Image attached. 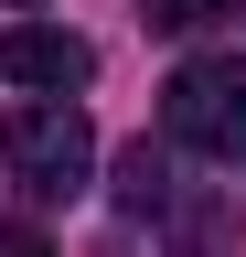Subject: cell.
<instances>
[{"mask_svg": "<svg viewBox=\"0 0 246 257\" xmlns=\"http://www.w3.org/2000/svg\"><path fill=\"white\" fill-rule=\"evenodd\" d=\"M0 172L33 182V193H75L86 172H97V128H86V107H65V96H22V107L0 118Z\"/></svg>", "mask_w": 246, "mask_h": 257, "instance_id": "1", "label": "cell"}, {"mask_svg": "<svg viewBox=\"0 0 246 257\" xmlns=\"http://www.w3.org/2000/svg\"><path fill=\"white\" fill-rule=\"evenodd\" d=\"M161 128L203 161H246V64L235 54H193L161 86Z\"/></svg>", "mask_w": 246, "mask_h": 257, "instance_id": "2", "label": "cell"}, {"mask_svg": "<svg viewBox=\"0 0 246 257\" xmlns=\"http://www.w3.org/2000/svg\"><path fill=\"white\" fill-rule=\"evenodd\" d=\"M0 75L75 107V86L97 75V54H86V32H65V22H11V32H0Z\"/></svg>", "mask_w": 246, "mask_h": 257, "instance_id": "3", "label": "cell"}, {"mask_svg": "<svg viewBox=\"0 0 246 257\" xmlns=\"http://www.w3.org/2000/svg\"><path fill=\"white\" fill-rule=\"evenodd\" d=\"M171 246L182 257H225V236H235V204H225V193H171Z\"/></svg>", "mask_w": 246, "mask_h": 257, "instance_id": "4", "label": "cell"}, {"mask_svg": "<svg viewBox=\"0 0 246 257\" xmlns=\"http://www.w3.org/2000/svg\"><path fill=\"white\" fill-rule=\"evenodd\" d=\"M171 193H182V182H171V161L150 150V140H139V150H118V204H129V214H161Z\"/></svg>", "mask_w": 246, "mask_h": 257, "instance_id": "5", "label": "cell"}, {"mask_svg": "<svg viewBox=\"0 0 246 257\" xmlns=\"http://www.w3.org/2000/svg\"><path fill=\"white\" fill-rule=\"evenodd\" d=\"M235 0H139V22L150 32H203V22H225Z\"/></svg>", "mask_w": 246, "mask_h": 257, "instance_id": "6", "label": "cell"}, {"mask_svg": "<svg viewBox=\"0 0 246 257\" xmlns=\"http://www.w3.org/2000/svg\"><path fill=\"white\" fill-rule=\"evenodd\" d=\"M0 257H54V246L33 236V225H0Z\"/></svg>", "mask_w": 246, "mask_h": 257, "instance_id": "7", "label": "cell"}, {"mask_svg": "<svg viewBox=\"0 0 246 257\" xmlns=\"http://www.w3.org/2000/svg\"><path fill=\"white\" fill-rule=\"evenodd\" d=\"M97 257H139V246H129V236H118V246H97Z\"/></svg>", "mask_w": 246, "mask_h": 257, "instance_id": "8", "label": "cell"}, {"mask_svg": "<svg viewBox=\"0 0 246 257\" xmlns=\"http://www.w3.org/2000/svg\"><path fill=\"white\" fill-rule=\"evenodd\" d=\"M22 11H33V0H22Z\"/></svg>", "mask_w": 246, "mask_h": 257, "instance_id": "9", "label": "cell"}]
</instances>
